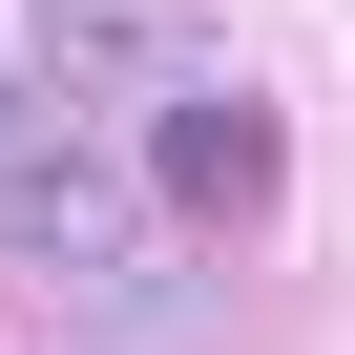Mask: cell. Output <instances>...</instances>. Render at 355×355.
<instances>
[{
	"mask_svg": "<svg viewBox=\"0 0 355 355\" xmlns=\"http://www.w3.org/2000/svg\"><path fill=\"white\" fill-rule=\"evenodd\" d=\"M125 189H146V209H189V230H251V209L293 189V125H272L251 84H189V105L146 125V167H125Z\"/></svg>",
	"mask_w": 355,
	"mask_h": 355,
	"instance_id": "obj_1",
	"label": "cell"
},
{
	"mask_svg": "<svg viewBox=\"0 0 355 355\" xmlns=\"http://www.w3.org/2000/svg\"><path fill=\"white\" fill-rule=\"evenodd\" d=\"M0 251H21V272H125L146 251V189L105 146H0Z\"/></svg>",
	"mask_w": 355,
	"mask_h": 355,
	"instance_id": "obj_2",
	"label": "cell"
},
{
	"mask_svg": "<svg viewBox=\"0 0 355 355\" xmlns=\"http://www.w3.org/2000/svg\"><path fill=\"white\" fill-rule=\"evenodd\" d=\"M21 63H42V84H105V105H125V84L189 105V84H209V21H189V0H42Z\"/></svg>",
	"mask_w": 355,
	"mask_h": 355,
	"instance_id": "obj_3",
	"label": "cell"
},
{
	"mask_svg": "<svg viewBox=\"0 0 355 355\" xmlns=\"http://www.w3.org/2000/svg\"><path fill=\"white\" fill-rule=\"evenodd\" d=\"M0 146H21V63H0Z\"/></svg>",
	"mask_w": 355,
	"mask_h": 355,
	"instance_id": "obj_4",
	"label": "cell"
}]
</instances>
